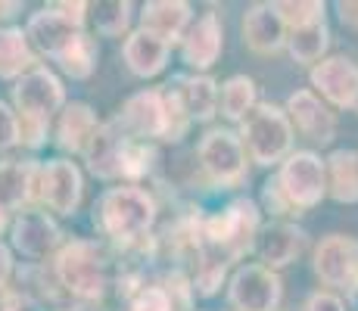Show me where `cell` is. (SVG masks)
<instances>
[{
    "mask_svg": "<svg viewBox=\"0 0 358 311\" xmlns=\"http://www.w3.org/2000/svg\"><path fill=\"white\" fill-rule=\"evenodd\" d=\"M97 131L100 124H97V115L91 113V106L72 103V106H66L63 119H59V147L72 150V153H87Z\"/></svg>",
    "mask_w": 358,
    "mask_h": 311,
    "instance_id": "603a6c76",
    "label": "cell"
},
{
    "mask_svg": "<svg viewBox=\"0 0 358 311\" xmlns=\"http://www.w3.org/2000/svg\"><path fill=\"white\" fill-rule=\"evenodd\" d=\"M312 85L321 91V96H327L334 106L346 109L358 103V66L346 57H330L321 59L312 68Z\"/></svg>",
    "mask_w": 358,
    "mask_h": 311,
    "instance_id": "5bb4252c",
    "label": "cell"
},
{
    "mask_svg": "<svg viewBox=\"0 0 358 311\" xmlns=\"http://www.w3.org/2000/svg\"><path fill=\"white\" fill-rule=\"evenodd\" d=\"M57 280L63 283L75 299H103L109 287V259L91 240H72L57 255Z\"/></svg>",
    "mask_w": 358,
    "mask_h": 311,
    "instance_id": "3957f363",
    "label": "cell"
},
{
    "mask_svg": "<svg viewBox=\"0 0 358 311\" xmlns=\"http://www.w3.org/2000/svg\"><path fill=\"white\" fill-rule=\"evenodd\" d=\"M131 10H134V6H131L128 0L97 3L94 6V22H97V31L106 34V38H119V34L131 25Z\"/></svg>",
    "mask_w": 358,
    "mask_h": 311,
    "instance_id": "f546056e",
    "label": "cell"
},
{
    "mask_svg": "<svg viewBox=\"0 0 358 311\" xmlns=\"http://www.w3.org/2000/svg\"><path fill=\"white\" fill-rule=\"evenodd\" d=\"M122 57H125L128 68L137 78H153L156 72H162L165 59H169V44L162 38H156V34L137 29L134 34H128Z\"/></svg>",
    "mask_w": 358,
    "mask_h": 311,
    "instance_id": "44dd1931",
    "label": "cell"
},
{
    "mask_svg": "<svg viewBox=\"0 0 358 311\" xmlns=\"http://www.w3.org/2000/svg\"><path fill=\"white\" fill-rule=\"evenodd\" d=\"M293 128L284 109L274 103H259L243 119V150L259 165H274L290 153Z\"/></svg>",
    "mask_w": 358,
    "mask_h": 311,
    "instance_id": "5b68a950",
    "label": "cell"
},
{
    "mask_svg": "<svg viewBox=\"0 0 358 311\" xmlns=\"http://www.w3.org/2000/svg\"><path fill=\"white\" fill-rule=\"evenodd\" d=\"M315 274L327 287H358V243L343 233H330L315 249Z\"/></svg>",
    "mask_w": 358,
    "mask_h": 311,
    "instance_id": "8fae6325",
    "label": "cell"
},
{
    "mask_svg": "<svg viewBox=\"0 0 358 311\" xmlns=\"http://www.w3.org/2000/svg\"><path fill=\"white\" fill-rule=\"evenodd\" d=\"M306 311H346V305H343L334 293H315L312 299H308Z\"/></svg>",
    "mask_w": 358,
    "mask_h": 311,
    "instance_id": "d590c367",
    "label": "cell"
},
{
    "mask_svg": "<svg viewBox=\"0 0 358 311\" xmlns=\"http://www.w3.org/2000/svg\"><path fill=\"white\" fill-rule=\"evenodd\" d=\"M327 41H330V34H327L324 19H321V22L306 25V29H293L290 38H287V47H290V53H293L296 62L308 66V62H318L321 59V53L327 50Z\"/></svg>",
    "mask_w": 358,
    "mask_h": 311,
    "instance_id": "83f0119b",
    "label": "cell"
},
{
    "mask_svg": "<svg viewBox=\"0 0 358 311\" xmlns=\"http://www.w3.org/2000/svg\"><path fill=\"white\" fill-rule=\"evenodd\" d=\"M81 190H85L81 171H78V165L69 162V159H53L38 175V196L44 199L53 212H59V215H72V212L78 209Z\"/></svg>",
    "mask_w": 358,
    "mask_h": 311,
    "instance_id": "30bf717a",
    "label": "cell"
},
{
    "mask_svg": "<svg viewBox=\"0 0 358 311\" xmlns=\"http://www.w3.org/2000/svg\"><path fill=\"white\" fill-rule=\"evenodd\" d=\"M256 109V81L246 75H234L222 87V115L231 122H243Z\"/></svg>",
    "mask_w": 358,
    "mask_h": 311,
    "instance_id": "4316f807",
    "label": "cell"
},
{
    "mask_svg": "<svg viewBox=\"0 0 358 311\" xmlns=\"http://www.w3.org/2000/svg\"><path fill=\"white\" fill-rule=\"evenodd\" d=\"M131 140H137V137H131L119 124V119L100 124V131L94 134L91 147H87V153H85L87 168L97 178H103V181L122 178V162H125V150Z\"/></svg>",
    "mask_w": 358,
    "mask_h": 311,
    "instance_id": "4fadbf2b",
    "label": "cell"
},
{
    "mask_svg": "<svg viewBox=\"0 0 358 311\" xmlns=\"http://www.w3.org/2000/svg\"><path fill=\"white\" fill-rule=\"evenodd\" d=\"M199 165L203 171L212 178L215 184H237L246 171V150H243V140H240L234 131H224V128H215L199 140Z\"/></svg>",
    "mask_w": 358,
    "mask_h": 311,
    "instance_id": "8992f818",
    "label": "cell"
},
{
    "mask_svg": "<svg viewBox=\"0 0 358 311\" xmlns=\"http://www.w3.org/2000/svg\"><path fill=\"white\" fill-rule=\"evenodd\" d=\"M10 274H13V255H10V249H6L3 243H0V289L6 287V280H10Z\"/></svg>",
    "mask_w": 358,
    "mask_h": 311,
    "instance_id": "8d00e7d4",
    "label": "cell"
},
{
    "mask_svg": "<svg viewBox=\"0 0 358 311\" xmlns=\"http://www.w3.org/2000/svg\"><path fill=\"white\" fill-rule=\"evenodd\" d=\"M222 19L215 13H203L190 31L184 34V62L190 68H209L215 66V59L222 57Z\"/></svg>",
    "mask_w": 358,
    "mask_h": 311,
    "instance_id": "ac0fdd59",
    "label": "cell"
},
{
    "mask_svg": "<svg viewBox=\"0 0 358 311\" xmlns=\"http://www.w3.org/2000/svg\"><path fill=\"white\" fill-rule=\"evenodd\" d=\"M259 233V209L250 199H234L224 212L203 221V243L228 261L250 252Z\"/></svg>",
    "mask_w": 358,
    "mask_h": 311,
    "instance_id": "277c9868",
    "label": "cell"
},
{
    "mask_svg": "<svg viewBox=\"0 0 358 311\" xmlns=\"http://www.w3.org/2000/svg\"><path fill=\"white\" fill-rule=\"evenodd\" d=\"M336 10H340V19H343V22H346V25H355V29H358V3H340Z\"/></svg>",
    "mask_w": 358,
    "mask_h": 311,
    "instance_id": "74e56055",
    "label": "cell"
},
{
    "mask_svg": "<svg viewBox=\"0 0 358 311\" xmlns=\"http://www.w3.org/2000/svg\"><path fill=\"white\" fill-rule=\"evenodd\" d=\"M231 305L237 311H274L280 305V277L265 265H243L231 277Z\"/></svg>",
    "mask_w": 358,
    "mask_h": 311,
    "instance_id": "9c48e42d",
    "label": "cell"
},
{
    "mask_svg": "<svg viewBox=\"0 0 358 311\" xmlns=\"http://www.w3.org/2000/svg\"><path fill=\"white\" fill-rule=\"evenodd\" d=\"M0 311H59V308L53 305V299H47V296H34L29 289H19V293L6 296Z\"/></svg>",
    "mask_w": 358,
    "mask_h": 311,
    "instance_id": "d6a6232c",
    "label": "cell"
},
{
    "mask_svg": "<svg viewBox=\"0 0 358 311\" xmlns=\"http://www.w3.org/2000/svg\"><path fill=\"white\" fill-rule=\"evenodd\" d=\"M330 171V196L336 203H358V153L352 150H336L327 159Z\"/></svg>",
    "mask_w": 358,
    "mask_h": 311,
    "instance_id": "484cf974",
    "label": "cell"
},
{
    "mask_svg": "<svg viewBox=\"0 0 358 311\" xmlns=\"http://www.w3.org/2000/svg\"><path fill=\"white\" fill-rule=\"evenodd\" d=\"M131 311H175V296L165 287H141L131 299Z\"/></svg>",
    "mask_w": 358,
    "mask_h": 311,
    "instance_id": "1f68e13d",
    "label": "cell"
},
{
    "mask_svg": "<svg viewBox=\"0 0 358 311\" xmlns=\"http://www.w3.org/2000/svg\"><path fill=\"white\" fill-rule=\"evenodd\" d=\"M265 205L274 212V215H287V212L293 209L290 199H287V193H284V187H280L278 178H271V181L265 184Z\"/></svg>",
    "mask_w": 358,
    "mask_h": 311,
    "instance_id": "e575fe53",
    "label": "cell"
},
{
    "mask_svg": "<svg viewBox=\"0 0 358 311\" xmlns=\"http://www.w3.org/2000/svg\"><path fill=\"white\" fill-rule=\"evenodd\" d=\"M280 187H284L287 199L296 209H312L321 203L327 190V175H324V162L315 153H293L284 162L278 175Z\"/></svg>",
    "mask_w": 358,
    "mask_h": 311,
    "instance_id": "ba28073f",
    "label": "cell"
},
{
    "mask_svg": "<svg viewBox=\"0 0 358 311\" xmlns=\"http://www.w3.org/2000/svg\"><path fill=\"white\" fill-rule=\"evenodd\" d=\"M16 143H22V137H19V115L0 103V150H10Z\"/></svg>",
    "mask_w": 358,
    "mask_h": 311,
    "instance_id": "836d02e7",
    "label": "cell"
},
{
    "mask_svg": "<svg viewBox=\"0 0 358 311\" xmlns=\"http://www.w3.org/2000/svg\"><path fill=\"white\" fill-rule=\"evenodd\" d=\"M13 246L29 259H44L59 246V227L44 212L25 209L13 221Z\"/></svg>",
    "mask_w": 358,
    "mask_h": 311,
    "instance_id": "e0dca14e",
    "label": "cell"
},
{
    "mask_svg": "<svg viewBox=\"0 0 358 311\" xmlns=\"http://www.w3.org/2000/svg\"><path fill=\"white\" fill-rule=\"evenodd\" d=\"M187 22H190V3H184V0H153L141 13V29L162 38L169 47L184 34Z\"/></svg>",
    "mask_w": 358,
    "mask_h": 311,
    "instance_id": "ffe728a7",
    "label": "cell"
},
{
    "mask_svg": "<svg viewBox=\"0 0 358 311\" xmlns=\"http://www.w3.org/2000/svg\"><path fill=\"white\" fill-rule=\"evenodd\" d=\"M171 91L181 100L184 113L190 115V122H206L215 115V103H218V91L215 81L206 78V75H181V78L171 81Z\"/></svg>",
    "mask_w": 358,
    "mask_h": 311,
    "instance_id": "7402d4cb",
    "label": "cell"
},
{
    "mask_svg": "<svg viewBox=\"0 0 358 311\" xmlns=\"http://www.w3.org/2000/svg\"><path fill=\"white\" fill-rule=\"evenodd\" d=\"M97 57H100L97 41H94L91 34H81V38L75 41L57 62L66 75H72V78H87V75L97 68Z\"/></svg>",
    "mask_w": 358,
    "mask_h": 311,
    "instance_id": "f1b7e54d",
    "label": "cell"
},
{
    "mask_svg": "<svg viewBox=\"0 0 358 311\" xmlns=\"http://www.w3.org/2000/svg\"><path fill=\"white\" fill-rule=\"evenodd\" d=\"M13 103L19 115V137L29 147H41L47 137L50 115L63 106V85L50 68H31L29 75L16 81L13 87Z\"/></svg>",
    "mask_w": 358,
    "mask_h": 311,
    "instance_id": "6da1fadb",
    "label": "cell"
},
{
    "mask_svg": "<svg viewBox=\"0 0 358 311\" xmlns=\"http://www.w3.org/2000/svg\"><path fill=\"white\" fill-rule=\"evenodd\" d=\"M256 249H259L262 261H265V268H271V271L274 268H284L306 249V231L280 221V224H271L259 233Z\"/></svg>",
    "mask_w": 358,
    "mask_h": 311,
    "instance_id": "d6986e66",
    "label": "cell"
},
{
    "mask_svg": "<svg viewBox=\"0 0 358 311\" xmlns=\"http://www.w3.org/2000/svg\"><path fill=\"white\" fill-rule=\"evenodd\" d=\"M97 215L106 237H113L122 246H134L153 227L156 199L141 187H115V190L103 193Z\"/></svg>",
    "mask_w": 358,
    "mask_h": 311,
    "instance_id": "7a4b0ae2",
    "label": "cell"
},
{
    "mask_svg": "<svg viewBox=\"0 0 358 311\" xmlns=\"http://www.w3.org/2000/svg\"><path fill=\"white\" fill-rule=\"evenodd\" d=\"M287 113H290L293 124L299 128L302 137H308L312 143H330L336 134L334 113L318 100L312 91H296L287 100Z\"/></svg>",
    "mask_w": 358,
    "mask_h": 311,
    "instance_id": "2e32d148",
    "label": "cell"
},
{
    "mask_svg": "<svg viewBox=\"0 0 358 311\" xmlns=\"http://www.w3.org/2000/svg\"><path fill=\"white\" fill-rule=\"evenodd\" d=\"M119 124L137 140H169L171 122H169V103L165 91H141L134 94L125 106L119 109Z\"/></svg>",
    "mask_w": 358,
    "mask_h": 311,
    "instance_id": "52a82bcc",
    "label": "cell"
},
{
    "mask_svg": "<svg viewBox=\"0 0 358 311\" xmlns=\"http://www.w3.org/2000/svg\"><path fill=\"white\" fill-rule=\"evenodd\" d=\"M274 10L284 19V25H290V31L324 19V3H274Z\"/></svg>",
    "mask_w": 358,
    "mask_h": 311,
    "instance_id": "4dcf8cb0",
    "label": "cell"
},
{
    "mask_svg": "<svg viewBox=\"0 0 358 311\" xmlns=\"http://www.w3.org/2000/svg\"><path fill=\"white\" fill-rule=\"evenodd\" d=\"M287 38H290V34H287V25H284V19L278 16L274 3H252L250 10H246L243 41L252 53H262V57L278 53L280 47L287 44Z\"/></svg>",
    "mask_w": 358,
    "mask_h": 311,
    "instance_id": "9a60e30c",
    "label": "cell"
},
{
    "mask_svg": "<svg viewBox=\"0 0 358 311\" xmlns=\"http://www.w3.org/2000/svg\"><path fill=\"white\" fill-rule=\"evenodd\" d=\"M34 66L31 41L22 29H0V78H22Z\"/></svg>",
    "mask_w": 358,
    "mask_h": 311,
    "instance_id": "d4e9b609",
    "label": "cell"
},
{
    "mask_svg": "<svg viewBox=\"0 0 358 311\" xmlns=\"http://www.w3.org/2000/svg\"><path fill=\"white\" fill-rule=\"evenodd\" d=\"M38 175L41 168L22 162H0V209L13 212L16 205H22L31 193H38Z\"/></svg>",
    "mask_w": 358,
    "mask_h": 311,
    "instance_id": "cb8c5ba5",
    "label": "cell"
},
{
    "mask_svg": "<svg viewBox=\"0 0 358 311\" xmlns=\"http://www.w3.org/2000/svg\"><path fill=\"white\" fill-rule=\"evenodd\" d=\"M25 34H29L34 50H41V53H47V57L59 59L85 31H81V25H75L72 19H66L57 6H47V10L34 13V16L29 19V29H25Z\"/></svg>",
    "mask_w": 358,
    "mask_h": 311,
    "instance_id": "7c38bea8",
    "label": "cell"
}]
</instances>
